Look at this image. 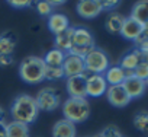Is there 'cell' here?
<instances>
[{
  "instance_id": "cell-1",
  "label": "cell",
  "mask_w": 148,
  "mask_h": 137,
  "mask_svg": "<svg viewBox=\"0 0 148 137\" xmlns=\"http://www.w3.org/2000/svg\"><path fill=\"white\" fill-rule=\"evenodd\" d=\"M39 108L36 105V101L31 95H19L15 98L10 107V115L13 121L22 122L29 125L38 118Z\"/></svg>"
},
{
  "instance_id": "cell-2",
  "label": "cell",
  "mask_w": 148,
  "mask_h": 137,
  "mask_svg": "<svg viewBox=\"0 0 148 137\" xmlns=\"http://www.w3.org/2000/svg\"><path fill=\"white\" fill-rule=\"evenodd\" d=\"M45 61L38 55H28L22 60L19 66V76L23 82L29 85H38L44 80Z\"/></svg>"
},
{
  "instance_id": "cell-3",
  "label": "cell",
  "mask_w": 148,
  "mask_h": 137,
  "mask_svg": "<svg viewBox=\"0 0 148 137\" xmlns=\"http://www.w3.org/2000/svg\"><path fill=\"white\" fill-rule=\"evenodd\" d=\"M62 114H64V120L73 124L84 122L90 117V104L87 99L68 98L62 104Z\"/></svg>"
},
{
  "instance_id": "cell-4",
  "label": "cell",
  "mask_w": 148,
  "mask_h": 137,
  "mask_svg": "<svg viewBox=\"0 0 148 137\" xmlns=\"http://www.w3.org/2000/svg\"><path fill=\"white\" fill-rule=\"evenodd\" d=\"M93 48H95V38H93L92 32L87 28H83V26L74 28L73 47L68 51V54H73V55L84 58Z\"/></svg>"
},
{
  "instance_id": "cell-5",
  "label": "cell",
  "mask_w": 148,
  "mask_h": 137,
  "mask_svg": "<svg viewBox=\"0 0 148 137\" xmlns=\"http://www.w3.org/2000/svg\"><path fill=\"white\" fill-rule=\"evenodd\" d=\"M83 60H84L86 72H89L92 75H105V72L108 70L109 66H110L108 54L103 50L96 48V47Z\"/></svg>"
},
{
  "instance_id": "cell-6",
  "label": "cell",
  "mask_w": 148,
  "mask_h": 137,
  "mask_svg": "<svg viewBox=\"0 0 148 137\" xmlns=\"http://www.w3.org/2000/svg\"><path fill=\"white\" fill-rule=\"evenodd\" d=\"M36 105L39 108V111H54L60 107L61 104V96L60 92L54 88H44L41 89L36 96H35Z\"/></svg>"
},
{
  "instance_id": "cell-7",
  "label": "cell",
  "mask_w": 148,
  "mask_h": 137,
  "mask_svg": "<svg viewBox=\"0 0 148 137\" xmlns=\"http://www.w3.org/2000/svg\"><path fill=\"white\" fill-rule=\"evenodd\" d=\"M86 82H87V75H79V76H73L68 77L65 82L67 92L70 98H76V99H86L87 92H86Z\"/></svg>"
},
{
  "instance_id": "cell-8",
  "label": "cell",
  "mask_w": 148,
  "mask_h": 137,
  "mask_svg": "<svg viewBox=\"0 0 148 137\" xmlns=\"http://www.w3.org/2000/svg\"><path fill=\"white\" fill-rule=\"evenodd\" d=\"M62 72H64V76L68 79V77H73V76H79V75H83L86 73V68H84V60L82 57H77V55H73V54H67L65 58H64V63H62Z\"/></svg>"
},
{
  "instance_id": "cell-9",
  "label": "cell",
  "mask_w": 148,
  "mask_h": 137,
  "mask_svg": "<svg viewBox=\"0 0 148 137\" xmlns=\"http://www.w3.org/2000/svg\"><path fill=\"white\" fill-rule=\"evenodd\" d=\"M105 95H106L109 104L115 108H123L131 102V98H129V95L126 93V91L122 85L108 86V91H106Z\"/></svg>"
},
{
  "instance_id": "cell-10",
  "label": "cell",
  "mask_w": 148,
  "mask_h": 137,
  "mask_svg": "<svg viewBox=\"0 0 148 137\" xmlns=\"http://www.w3.org/2000/svg\"><path fill=\"white\" fill-rule=\"evenodd\" d=\"M106 91H108V83L103 75H87V82H86L87 96L99 98L103 96Z\"/></svg>"
},
{
  "instance_id": "cell-11",
  "label": "cell",
  "mask_w": 148,
  "mask_h": 137,
  "mask_svg": "<svg viewBox=\"0 0 148 137\" xmlns=\"http://www.w3.org/2000/svg\"><path fill=\"white\" fill-rule=\"evenodd\" d=\"M103 12L100 0H82L77 3V13L82 18L86 19H93L97 18Z\"/></svg>"
},
{
  "instance_id": "cell-12",
  "label": "cell",
  "mask_w": 148,
  "mask_h": 137,
  "mask_svg": "<svg viewBox=\"0 0 148 137\" xmlns=\"http://www.w3.org/2000/svg\"><path fill=\"white\" fill-rule=\"evenodd\" d=\"M122 86L125 88V91H126V93L129 95L131 101L141 98V96L145 93V91H147V82L138 79L136 76H129V77H126L125 82L122 83Z\"/></svg>"
},
{
  "instance_id": "cell-13",
  "label": "cell",
  "mask_w": 148,
  "mask_h": 137,
  "mask_svg": "<svg viewBox=\"0 0 148 137\" xmlns=\"http://www.w3.org/2000/svg\"><path fill=\"white\" fill-rule=\"evenodd\" d=\"M142 34V25L136 21H134L132 18H125V22L122 25V29H121V34L125 39H129V41H136Z\"/></svg>"
},
{
  "instance_id": "cell-14",
  "label": "cell",
  "mask_w": 148,
  "mask_h": 137,
  "mask_svg": "<svg viewBox=\"0 0 148 137\" xmlns=\"http://www.w3.org/2000/svg\"><path fill=\"white\" fill-rule=\"evenodd\" d=\"M48 28L54 35H58L70 28V21L64 13H52L48 18Z\"/></svg>"
},
{
  "instance_id": "cell-15",
  "label": "cell",
  "mask_w": 148,
  "mask_h": 137,
  "mask_svg": "<svg viewBox=\"0 0 148 137\" xmlns=\"http://www.w3.org/2000/svg\"><path fill=\"white\" fill-rule=\"evenodd\" d=\"M105 80L108 86H115V85H122L126 79L125 70L121 66H109V68L105 72Z\"/></svg>"
},
{
  "instance_id": "cell-16",
  "label": "cell",
  "mask_w": 148,
  "mask_h": 137,
  "mask_svg": "<svg viewBox=\"0 0 148 137\" xmlns=\"http://www.w3.org/2000/svg\"><path fill=\"white\" fill-rule=\"evenodd\" d=\"M52 137H76V124L67 120H60L52 127Z\"/></svg>"
},
{
  "instance_id": "cell-17",
  "label": "cell",
  "mask_w": 148,
  "mask_h": 137,
  "mask_svg": "<svg viewBox=\"0 0 148 137\" xmlns=\"http://www.w3.org/2000/svg\"><path fill=\"white\" fill-rule=\"evenodd\" d=\"M18 44V38L13 32H3L0 35V55H12Z\"/></svg>"
},
{
  "instance_id": "cell-18",
  "label": "cell",
  "mask_w": 148,
  "mask_h": 137,
  "mask_svg": "<svg viewBox=\"0 0 148 137\" xmlns=\"http://www.w3.org/2000/svg\"><path fill=\"white\" fill-rule=\"evenodd\" d=\"M125 22V16L121 15V13H116V12H110L105 21V28L109 34L112 35H119L121 34V29H122V25Z\"/></svg>"
},
{
  "instance_id": "cell-19",
  "label": "cell",
  "mask_w": 148,
  "mask_h": 137,
  "mask_svg": "<svg viewBox=\"0 0 148 137\" xmlns=\"http://www.w3.org/2000/svg\"><path fill=\"white\" fill-rule=\"evenodd\" d=\"M141 63V53L134 48L131 51H128L122 58H121V67L123 68V70H128V72H134L135 68L138 67V64Z\"/></svg>"
},
{
  "instance_id": "cell-20",
  "label": "cell",
  "mask_w": 148,
  "mask_h": 137,
  "mask_svg": "<svg viewBox=\"0 0 148 137\" xmlns=\"http://www.w3.org/2000/svg\"><path fill=\"white\" fill-rule=\"evenodd\" d=\"M73 35H74V28H68L64 32L55 35V48L64 51H70L73 47Z\"/></svg>"
},
{
  "instance_id": "cell-21",
  "label": "cell",
  "mask_w": 148,
  "mask_h": 137,
  "mask_svg": "<svg viewBox=\"0 0 148 137\" xmlns=\"http://www.w3.org/2000/svg\"><path fill=\"white\" fill-rule=\"evenodd\" d=\"M134 21L139 22L141 25L148 22V0H142V2H136L131 10V16Z\"/></svg>"
},
{
  "instance_id": "cell-22",
  "label": "cell",
  "mask_w": 148,
  "mask_h": 137,
  "mask_svg": "<svg viewBox=\"0 0 148 137\" xmlns=\"http://www.w3.org/2000/svg\"><path fill=\"white\" fill-rule=\"evenodd\" d=\"M6 137H29V125L16 121L6 122Z\"/></svg>"
},
{
  "instance_id": "cell-23",
  "label": "cell",
  "mask_w": 148,
  "mask_h": 137,
  "mask_svg": "<svg viewBox=\"0 0 148 137\" xmlns=\"http://www.w3.org/2000/svg\"><path fill=\"white\" fill-rule=\"evenodd\" d=\"M64 58H65V53H62L61 50H57V48H52L51 51H48L45 54V66H55V67H60L62 66L64 63Z\"/></svg>"
},
{
  "instance_id": "cell-24",
  "label": "cell",
  "mask_w": 148,
  "mask_h": 137,
  "mask_svg": "<svg viewBox=\"0 0 148 137\" xmlns=\"http://www.w3.org/2000/svg\"><path fill=\"white\" fill-rule=\"evenodd\" d=\"M132 122H134V127H135L138 131L148 134V112H147V111H139V112H136Z\"/></svg>"
},
{
  "instance_id": "cell-25",
  "label": "cell",
  "mask_w": 148,
  "mask_h": 137,
  "mask_svg": "<svg viewBox=\"0 0 148 137\" xmlns=\"http://www.w3.org/2000/svg\"><path fill=\"white\" fill-rule=\"evenodd\" d=\"M64 77V72H62V67H55V66H45V73H44V80H60Z\"/></svg>"
},
{
  "instance_id": "cell-26",
  "label": "cell",
  "mask_w": 148,
  "mask_h": 137,
  "mask_svg": "<svg viewBox=\"0 0 148 137\" xmlns=\"http://www.w3.org/2000/svg\"><path fill=\"white\" fill-rule=\"evenodd\" d=\"M36 12L41 15V16H47L49 18L52 15V5L49 2H45V0H41V2L36 3Z\"/></svg>"
},
{
  "instance_id": "cell-27",
  "label": "cell",
  "mask_w": 148,
  "mask_h": 137,
  "mask_svg": "<svg viewBox=\"0 0 148 137\" xmlns=\"http://www.w3.org/2000/svg\"><path fill=\"white\" fill-rule=\"evenodd\" d=\"M134 76H136L138 79L147 82L148 80V63H142L141 61L138 64V67L134 70Z\"/></svg>"
},
{
  "instance_id": "cell-28",
  "label": "cell",
  "mask_w": 148,
  "mask_h": 137,
  "mask_svg": "<svg viewBox=\"0 0 148 137\" xmlns=\"http://www.w3.org/2000/svg\"><path fill=\"white\" fill-rule=\"evenodd\" d=\"M102 137H123L122 131L116 127V125H108L103 128V131L100 133Z\"/></svg>"
},
{
  "instance_id": "cell-29",
  "label": "cell",
  "mask_w": 148,
  "mask_h": 137,
  "mask_svg": "<svg viewBox=\"0 0 148 137\" xmlns=\"http://www.w3.org/2000/svg\"><path fill=\"white\" fill-rule=\"evenodd\" d=\"M135 42V48L139 51V53H148V38L147 37H139L136 41H134Z\"/></svg>"
},
{
  "instance_id": "cell-30",
  "label": "cell",
  "mask_w": 148,
  "mask_h": 137,
  "mask_svg": "<svg viewBox=\"0 0 148 137\" xmlns=\"http://www.w3.org/2000/svg\"><path fill=\"white\" fill-rule=\"evenodd\" d=\"M9 5L15 9H25V8H29L32 5L31 0H10Z\"/></svg>"
},
{
  "instance_id": "cell-31",
  "label": "cell",
  "mask_w": 148,
  "mask_h": 137,
  "mask_svg": "<svg viewBox=\"0 0 148 137\" xmlns=\"http://www.w3.org/2000/svg\"><path fill=\"white\" fill-rule=\"evenodd\" d=\"M100 3H102L103 10H110V9H115V8L119 5L118 0H103V2H100Z\"/></svg>"
},
{
  "instance_id": "cell-32",
  "label": "cell",
  "mask_w": 148,
  "mask_h": 137,
  "mask_svg": "<svg viewBox=\"0 0 148 137\" xmlns=\"http://www.w3.org/2000/svg\"><path fill=\"white\" fill-rule=\"evenodd\" d=\"M13 63V57L12 55H0V66H9Z\"/></svg>"
},
{
  "instance_id": "cell-33",
  "label": "cell",
  "mask_w": 148,
  "mask_h": 137,
  "mask_svg": "<svg viewBox=\"0 0 148 137\" xmlns=\"http://www.w3.org/2000/svg\"><path fill=\"white\" fill-rule=\"evenodd\" d=\"M0 124H6V111L0 107Z\"/></svg>"
},
{
  "instance_id": "cell-34",
  "label": "cell",
  "mask_w": 148,
  "mask_h": 137,
  "mask_svg": "<svg viewBox=\"0 0 148 137\" xmlns=\"http://www.w3.org/2000/svg\"><path fill=\"white\" fill-rule=\"evenodd\" d=\"M141 35H142V37H147V38H148V22L142 25V34H141Z\"/></svg>"
},
{
  "instance_id": "cell-35",
  "label": "cell",
  "mask_w": 148,
  "mask_h": 137,
  "mask_svg": "<svg viewBox=\"0 0 148 137\" xmlns=\"http://www.w3.org/2000/svg\"><path fill=\"white\" fill-rule=\"evenodd\" d=\"M49 3H51L52 6H60V5H62L64 2H49Z\"/></svg>"
},
{
  "instance_id": "cell-36",
  "label": "cell",
  "mask_w": 148,
  "mask_h": 137,
  "mask_svg": "<svg viewBox=\"0 0 148 137\" xmlns=\"http://www.w3.org/2000/svg\"><path fill=\"white\" fill-rule=\"evenodd\" d=\"M93 137H102V136H100V134H97V136H93Z\"/></svg>"
},
{
  "instance_id": "cell-37",
  "label": "cell",
  "mask_w": 148,
  "mask_h": 137,
  "mask_svg": "<svg viewBox=\"0 0 148 137\" xmlns=\"http://www.w3.org/2000/svg\"><path fill=\"white\" fill-rule=\"evenodd\" d=\"M147 88H148V80H147Z\"/></svg>"
}]
</instances>
